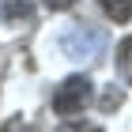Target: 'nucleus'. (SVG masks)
Masks as SVG:
<instances>
[{"instance_id":"obj_1","label":"nucleus","mask_w":132,"mask_h":132,"mask_svg":"<svg viewBox=\"0 0 132 132\" xmlns=\"http://www.w3.org/2000/svg\"><path fill=\"white\" fill-rule=\"evenodd\" d=\"M102 45H106V34L98 30V27H87V23H76V27H68L61 38V49L68 61H94L102 53Z\"/></svg>"},{"instance_id":"obj_2","label":"nucleus","mask_w":132,"mask_h":132,"mask_svg":"<svg viewBox=\"0 0 132 132\" xmlns=\"http://www.w3.org/2000/svg\"><path fill=\"white\" fill-rule=\"evenodd\" d=\"M94 94V83L87 79V76H68V79L53 91V110L61 113V117H76V113H83V106L91 102Z\"/></svg>"},{"instance_id":"obj_3","label":"nucleus","mask_w":132,"mask_h":132,"mask_svg":"<svg viewBox=\"0 0 132 132\" xmlns=\"http://www.w3.org/2000/svg\"><path fill=\"white\" fill-rule=\"evenodd\" d=\"M98 8L106 11L113 23H128L132 19V0H98Z\"/></svg>"},{"instance_id":"obj_4","label":"nucleus","mask_w":132,"mask_h":132,"mask_svg":"<svg viewBox=\"0 0 132 132\" xmlns=\"http://www.w3.org/2000/svg\"><path fill=\"white\" fill-rule=\"evenodd\" d=\"M117 72L125 83H132V38H121V45H117Z\"/></svg>"},{"instance_id":"obj_5","label":"nucleus","mask_w":132,"mask_h":132,"mask_svg":"<svg viewBox=\"0 0 132 132\" xmlns=\"http://www.w3.org/2000/svg\"><path fill=\"white\" fill-rule=\"evenodd\" d=\"M61 132H102V128L91 121H68V125H61Z\"/></svg>"},{"instance_id":"obj_6","label":"nucleus","mask_w":132,"mask_h":132,"mask_svg":"<svg viewBox=\"0 0 132 132\" xmlns=\"http://www.w3.org/2000/svg\"><path fill=\"white\" fill-rule=\"evenodd\" d=\"M27 11H30L27 0H8V15H27Z\"/></svg>"},{"instance_id":"obj_7","label":"nucleus","mask_w":132,"mask_h":132,"mask_svg":"<svg viewBox=\"0 0 132 132\" xmlns=\"http://www.w3.org/2000/svg\"><path fill=\"white\" fill-rule=\"evenodd\" d=\"M113 106H121V91H110L102 98V110H113Z\"/></svg>"},{"instance_id":"obj_8","label":"nucleus","mask_w":132,"mask_h":132,"mask_svg":"<svg viewBox=\"0 0 132 132\" xmlns=\"http://www.w3.org/2000/svg\"><path fill=\"white\" fill-rule=\"evenodd\" d=\"M72 4H76V0H45V8H49V11H68Z\"/></svg>"},{"instance_id":"obj_9","label":"nucleus","mask_w":132,"mask_h":132,"mask_svg":"<svg viewBox=\"0 0 132 132\" xmlns=\"http://www.w3.org/2000/svg\"><path fill=\"white\" fill-rule=\"evenodd\" d=\"M0 132H30V128H27V125H23V121H8V125H4V128H0Z\"/></svg>"}]
</instances>
